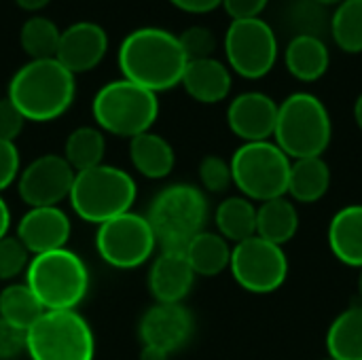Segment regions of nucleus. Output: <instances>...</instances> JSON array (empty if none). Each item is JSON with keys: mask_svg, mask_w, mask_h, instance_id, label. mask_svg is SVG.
Wrapping results in <instances>:
<instances>
[{"mask_svg": "<svg viewBox=\"0 0 362 360\" xmlns=\"http://www.w3.org/2000/svg\"><path fill=\"white\" fill-rule=\"evenodd\" d=\"M314 2H318V4H322V6H337V4H341L344 0H314Z\"/></svg>", "mask_w": 362, "mask_h": 360, "instance_id": "44", "label": "nucleus"}, {"mask_svg": "<svg viewBox=\"0 0 362 360\" xmlns=\"http://www.w3.org/2000/svg\"><path fill=\"white\" fill-rule=\"evenodd\" d=\"M129 161L144 178L161 180L172 174L176 155L172 144L163 136L144 132L129 140Z\"/></svg>", "mask_w": 362, "mask_h": 360, "instance_id": "23", "label": "nucleus"}, {"mask_svg": "<svg viewBox=\"0 0 362 360\" xmlns=\"http://www.w3.org/2000/svg\"><path fill=\"white\" fill-rule=\"evenodd\" d=\"M178 11H185V13H191V15H206V13H212L216 11L223 0H170Z\"/></svg>", "mask_w": 362, "mask_h": 360, "instance_id": "39", "label": "nucleus"}, {"mask_svg": "<svg viewBox=\"0 0 362 360\" xmlns=\"http://www.w3.org/2000/svg\"><path fill=\"white\" fill-rule=\"evenodd\" d=\"M25 284L45 312H66L76 310L87 297L89 272L76 252L59 248L30 259Z\"/></svg>", "mask_w": 362, "mask_h": 360, "instance_id": "4", "label": "nucleus"}, {"mask_svg": "<svg viewBox=\"0 0 362 360\" xmlns=\"http://www.w3.org/2000/svg\"><path fill=\"white\" fill-rule=\"evenodd\" d=\"M284 64L291 76H295L297 81L316 83L327 74L331 66V53L320 36L312 32H301L288 40L284 49Z\"/></svg>", "mask_w": 362, "mask_h": 360, "instance_id": "20", "label": "nucleus"}, {"mask_svg": "<svg viewBox=\"0 0 362 360\" xmlns=\"http://www.w3.org/2000/svg\"><path fill=\"white\" fill-rule=\"evenodd\" d=\"M233 187L250 202H269L286 195L291 157L272 140L242 142L229 159Z\"/></svg>", "mask_w": 362, "mask_h": 360, "instance_id": "8", "label": "nucleus"}, {"mask_svg": "<svg viewBox=\"0 0 362 360\" xmlns=\"http://www.w3.org/2000/svg\"><path fill=\"white\" fill-rule=\"evenodd\" d=\"M354 121H356L358 129L362 132V93L356 98V102H354Z\"/></svg>", "mask_w": 362, "mask_h": 360, "instance_id": "43", "label": "nucleus"}, {"mask_svg": "<svg viewBox=\"0 0 362 360\" xmlns=\"http://www.w3.org/2000/svg\"><path fill=\"white\" fill-rule=\"evenodd\" d=\"M45 314L40 301L25 282H13L0 291V318L8 325L28 331Z\"/></svg>", "mask_w": 362, "mask_h": 360, "instance_id": "28", "label": "nucleus"}, {"mask_svg": "<svg viewBox=\"0 0 362 360\" xmlns=\"http://www.w3.org/2000/svg\"><path fill=\"white\" fill-rule=\"evenodd\" d=\"M51 0H15V4L21 8V11H28L32 15H38V11H42Z\"/></svg>", "mask_w": 362, "mask_h": 360, "instance_id": "40", "label": "nucleus"}, {"mask_svg": "<svg viewBox=\"0 0 362 360\" xmlns=\"http://www.w3.org/2000/svg\"><path fill=\"white\" fill-rule=\"evenodd\" d=\"M199 182L210 193H225L233 185L231 166L218 155H208L199 163Z\"/></svg>", "mask_w": 362, "mask_h": 360, "instance_id": "34", "label": "nucleus"}, {"mask_svg": "<svg viewBox=\"0 0 362 360\" xmlns=\"http://www.w3.org/2000/svg\"><path fill=\"white\" fill-rule=\"evenodd\" d=\"M8 227H11V210L6 206V202L0 195V240L4 236H8Z\"/></svg>", "mask_w": 362, "mask_h": 360, "instance_id": "41", "label": "nucleus"}, {"mask_svg": "<svg viewBox=\"0 0 362 360\" xmlns=\"http://www.w3.org/2000/svg\"><path fill=\"white\" fill-rule=\"evenodd\" d=\"M358 297H361V303H362V269H361V276H358Z\"/></svg>", "mask_w": 362, "mask_h": 360, "instance_id": "45", "label": "nucleus"}, {"mask_svg": "<svg viewBox=\"0 0 362 360\" xmlns=\"http://www.w3.org/2000/svg\"><path fill=\"white\" fill-rule=\"evenodd\" d=\"M91 115L98 129L132 140L151 132L155 125L159 117V98L121 76L98 89L91 102Z\"/></svg>", "mask_w": 362, "mask_h": 360, "instance_id": "7", "label": "nucleus"}, {"mask_svg": "<svg viewBox=\"0 0 362 360\" xmlns=\"http://www.w3.org/2000/svg\"><path fill=\"white\" fill-rule=\"evenodd\" d=\"M327 240L339 263L362 269V204H352L335 212L329 223Z\"/></svg>", "mask_w": 362, "mask_h": 360, "instance_id": "21", "label": "nucleus"}, {"mask_svg": "<svg viewBox=\"0 0 362 360\" xmlns=\"http://www.w3.org/2000/svg\"><path fill=\"white\" fill-rule=\"evenodd\" d=\"M136 195L138 187L129 172L100 163L95 168L76 172L68 199L78 219L102 225L115 216L132 212Z\"/></svg>", "mask_w": 362, "mask_h": 360, "instance_id": "6", "label": "nucleus"}, {"mask_svg": "<svg viewBox=\"0 0 362 360\" xmlns=\"http://www.w3.org/2000/svg\"><path fill=\"white\" fill-rule=\"evenodd\" d=\"M333 42L346 53H362V0H344L331 17Z\"/></svg>", "mask_w": 362, "mask_h": 360, "instance_id": "31", "label": "nucleus"}, {"mask_svg": "<svg viewBox=\"0 0 362 360\" xmlns=\"http://www.w3.org/2000/svg\"><path fill=\"white\" fill-rule=\"evenodd\" d=\"M331 180V168L325 157L295 159L291 161L286 195L297 204H316L329 193Z\"/></svg>", "mask_w": 362, "mask_h": 360, "instance_id": "22", "label": "nucleus"}, {"mask_svg": "<svg viewBox=\"0 0 362 360\" xmlns=\"http://www.w3.org/2000/svg\"><path fill=\"white\" fill-rule=\"evenodd\" d=\"M229 272L246 293L272 295L288 278V259L282 246L252 236L231 248Z\"/></svg>", "mask_w": 362, "mask_h": 360, "instance_id": "12", "label": "nucleus"}, {"mask_svg": "<svg viewBox=\"0 0 362 360\" xmlns=\"http://www.w3.org/2000/svg\"><path fill=\"white\" fill-rule=\"evenodd\" d=\"M195 329L193 314L182 303H155L140 318L142 346H155L168 354L187 346Z\"/></svg>", "mask_w": 362, "mask_h": 360, "instance_id": "14", "label": "nucleus"}, {"mask_svg": "<svg viewBox=\"0 0 362 360\" xmlns=\"http://www.w3.org/2000/svg\"><path fill=\"white\" fill-rule=\"evenodd\" d=\"M185 257L195 276L214 278V276L223 274L225 269H229L231 246L221 233L204 229L187 244Z\"/></svg>", "mask_w": 362, "mask_h": 360, "instance_id": "25", "label": "nucleus"}, {"mask_svg": "<svg viewBox=\"0 0 362 360\" xmlns=\"http://www.w3.org/2000/svg\"><path fill=\"white\" fill-rule=\"evenodd\" d=\"M121 76L153 91H168L180 85L189 64L178 34L157 25H144L129 32L119 45Z\"/></svg>", "mask_w": 362, "mask_h": 360, "instance_id": "1", "label": "nucleus"}, {"mask_svg": "<svg viewBox=\"0 0 362 360\" xmlns=\"http://www.w3.org/2000/svg\"><path fill=\"white\" fill-rule=\"evenodd\" d=\"M30 259L28 248L17 240V236H4L0 240V282H11L19 274H25Z\"/></svg>", "mask_w": 362, "mask_h": 360, "instance_id": "32", "label": "nucleus"}, {"mask_svg": "<svg viewBox=\"0 0 362 360\" xmlns=\"http://www.w3.org/2000/svg\"><path fill=\"white\" fill-rule=\"evenodd\" d=\"M25 123L28 121L13 106V102L8 98H0V140L15 142V138L23 132Z\"/></svg>", "mask_w": 362, "mask_h": 360, "instance_id": "36", "label": "nucleus"}, {"mask_svg": "<svg viewBox=\"0 0 362 360\" xmlns=\"http://www.w3.org/2000/svg\"><path fill=\"white\" fill-rule=\"evenodd\" d=\"M278 102L263 91H244L229 102L227 125L242 142H263L274 138Z\"/></svg>", "mask_w": 362, "mask_h": 360, "instance_id": "15", "label": "nucleus"}, {"mask_svg": "<svg viewBox=\"0 0 362 360\" xmlns=\"http://www.w3.org/2000/svg\"><path fill=\"white\" fill-rule=\"evenodd\" d=\"M333 140V121L325 102L310 93L297 91L278 104L274 142L291 157H322Z\"/></svg>", "mask_w": 362, "mask_h": 360, "instance_id": "3", "label": "nucleus"}, {"mask_svg": "<svg viewBox=\"0 0 362 360\" xmlns=\"http://www.w3.org/2000/svg\"><path fill=\"white\" fill-rule=\"evenodd\" d=\"M170 354L155 348V346H142V352H140V360H168Z\"/></svg>", "mask_w": 362, "mask_h": 360, "instance_id": "42", "label": "nucleus"}, {"mask_svg": "<svg viewBox=\"0 0 362 360\" xmlns=\"http://www.w3.org/2000/svg\"><path fill=\"white\" fill-rule=\"evenodd\" d=\"M327 352L333 360H362V303L344 310L331 323Z\"/></svg>", "mask_w": 362, "mask_h": 360, "instance_id": "26", "label": "nucleus"}, {"mask_svg": "<svg viewBox=\"0 0 362 360\" xmlns=\"http://www.w3.org/2000/svg\"><path fill=\"white\" fill-rule=\"evenodd\" d=\"M216 233L227 242L240 244L257 236V206L244 195H231L223 199L214 212Z\"/></svg>", "mask_w": 362, "mask_h": 360, "instance_id": "27", "label": "nucleus"}, {"mask_svg": "<svg viewBox=\"0 0 362 360\" xmlns=\"http://www.w3.org/2000/svg\"><path fill=\"white\" fill-rule=\"evenodd\" d=\"M267 4H269V0H223L221 6L231 17V21H238V19L261 17V13L267 8Z\"/></svg>", "mask_w": 362, "mask_h": 360, "instance_id": "38", "label": "nucleus"}, {"mask_svg": "<svg viewBox=\"0 0 362 360\" xmlns=\"http://www.w3.org/2000/svg\"><path fill=\"white\" fill-rule=\"evenodd\" d=\"M72 233L68 214L59 206L30 208L17 223V240L30 255L66 248Z\"/></svg>", "mask_w": 362, "mask_h": 360, "instance_id": "17", "label": "nucleus"}, {"mask_svg": "<svg viewBox=\"0 0 362 360\" xmlns=\"http://www.w3.org/2000/svg\"><path fill=\"white\" fill-rule=\"evenodd\" d=\"M178 42L187 55L189 62L193 59H206V57H214L216 51V36L210 28L206 25H191L185 32L178 34Z\"/></svg>", "mask_w": 362, "mask_h": 360, "instance_id": "33", "label": "nucleus"}, {"mask_svg": "<svg viewBox=\"0 0 362 360\" xmlns=\"http://www.w3.org/2000/svg\"><path fill=\"white\" fill-rule=\"evenodd\" d=\"M108 34L95 21H74L62 30L55 59L74 76L93 70L106 57Z\"/></svg>", "mask_w": 362, "mask_h": 360, "instance_id": "16", "label": "nucleus"}, {"mask_svg": "<svg viewBox=\"0 0 362 360\" xmlns=\"http://www.w3.org/2000/svg\"><path fill=\"white\" fill-rule=\"evenodd\" d=\"M25 333L0 318V360H13L25 352Z\"/></svg>", "mask_w": 362, "mask_h": 360, "instance_id": "37", "label": "nucleus"}, {"mask_svg": "<svg viewBox=\"0 0 362 360\" xmlns=\"http://www.w3.org/2000/svg\"><path fill=\"white\" fill-rule=\"evenodd\" d=\"M195 282V274L178 250H161L148 272V291L157 303H182Z\"/></svg>", "mask_w": 362, "mask_h": 360, "instance_id": "18", "label": "nucleus"}, {"mask_svg": "<svg viewBox=\"0 0 362 360\" xmlns=\"http://www.w3.org/2000/svg\"><path fill=\"white\" fill-rule=\"evenodd\" d=\"M223 49L229 70L248 81L267 76L278 62L276 32L261 17L231 21L223 38Z\"/></svg>", "mask_w": 362, "mask_h": 360, "instance_id": "10", "label": "nucleus"}, {"mask_svg": "<svg viewBox=\"0 0 362 360\" xmlns=\"http://www.w3.org/2000/svg\"><path fill=\"white\" fill-rule=\"evenodd\" d=\"M62 30L45 15H32L19 30V45L30 59H51L57 55Z\"/></svg>", "mask_w": 362, "mask_h": 360, "instance_id": "30", "label": "nucleus"}, {"mask_svg": "<svg viewBox=\"0 0 362 360\" xmlns=\"http://www.w3.org/2000/svg\"><path fill=\"white\" fill-rule=\"evenodd\" d=\"M180 85L199 104L223 102L233 87V72L216 57L193 59L187 64Z\"/></svg>", "mask_w": 362, "mask_h": 360, "instance_id": "19", "label": "nucleus"}, {"mask_svg": "<svg viewBox=\"0 0 362 360\" xmlns=\"http://www.w3.org/2000/svg\"><path fill=\"white\" fill-rule=\"evenodd\" d=\"M30 360H93L95 337L76 312H45L25 333Z\"/></svg>", "mask_w": 362, "mask_h": 360, "instance_id": "9", "label": "nucleus"}, {"mask_svg": "<svg viewBox=\"0 0 362 360\" xmlns=\"http://www.w3.org/2000/svg\"><path fill=\"white\" fill-rule=\"evenodd\" d=\"M74 176L64 155H42L19 172L17 191L30 208L59 206L70 197Z\"/></svg>", "mask_w": 362, "mask_h": 360, "instance_id": "13", "label": "nucleus"}, {"mask_svg": "<svg viewBox=\"0 0 362 360\" xmlns=\"http://www.w3.org/2000/svg\"><path fill=\"white\" fill-rule=\"evenodd\" d=\"M19 168H21V159H19L17 144L0 140V193L19 178L21 172Z\"/></svg>", "mask_w": 362, "mask_h": 360, "instance_id": "35", "label": "nucleus"}, {"mask_svg": "<svg viewBox=\"0 0 362 360\" xmlns=\"http://www.w3.org/2000/svg\"><path fill=\"white\" fill-rule=\"evenodd\" d=\"M146 219L161 250L185 252L187 244L204 231L208 199L195 185H170L153 197Z\"/></svg>", "mask_w": 362, "mask_h": 360, "instance_id": "5", "label": "nucleus"}, {"mask_svg": "<svg viewBox=\"0 0 362 360\" xmlns=\"http://www.w3.org/2000/svg\"><path fill=\"white\" fill-rule=\"evenodd\" d=\"M327 360H333V359H327Z\"/></svg>", "mask_w": 362, "mask_h": 360, "instance_id": "46", "label": "nucleus"}, {"mask_svg": "<svg viewBox=\"0 0 362 360\" xmlns=\"http://www.w3.org/2000/svg\"><path fill=\"white\" fill-rule=\"evenodd\" d=\"M157 248V238L146 216L125 212L102 225L95 233V250L115 269H136L144 265Z\"/></svg>", "mask_w": 362, "mask_h": 360, "instance_id": "11", "label": "nucleus"}, {"mask_svg": "<svg viewBox=\"0 0 362 360\" xmlns=\"http://www.w3.org/2000/svg\"><path fill=\"white\" fill-rule=\"evenodd\" d=\"M6 98L25 121L59 119L76 98V79L55 57L25 62L8 81Z\"/></svg>", "mask_w": 362, "mask_h": 360, "instance_id": "2", "label": "nucleus"}, {"mask_svg": "<svg viewBox=\"0 0 362 360\" xmlns=\"http://www.w3.org/2000/svg\"><path fill=\"white\" fill-rule=\"evenodd\" d=\"M104 153H106V140L104 132L98 127H76L64 144V159L70 163L74 172H83L89 168H95L104 163Z\"/></svg>", "mask_w": 362, "mask_h": 360, "instance_id": "29", "label": "nucleus"}, {"mask_svg": "<svg viewBox=\"0 0 362 360\" xmlns=\"http://www.w3.org/2000/svg\"><path fill=\"white\" fill-rule=\"evenodd\" d=\"M299 231V212L293 199L276 197L257 206V236L284 246L288 244Z\"/></svg>", "mask_w": 362, "mask_h": 360, "instance_id": "24", "label": "nucleus"}]
</instances>
